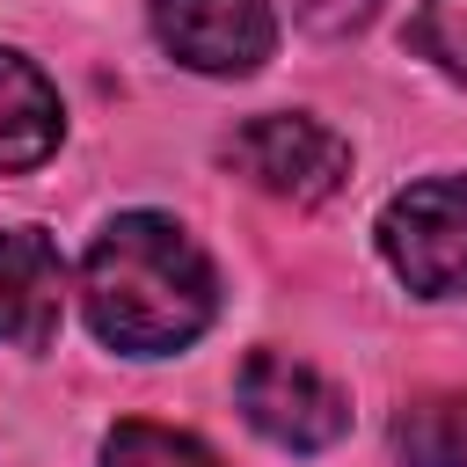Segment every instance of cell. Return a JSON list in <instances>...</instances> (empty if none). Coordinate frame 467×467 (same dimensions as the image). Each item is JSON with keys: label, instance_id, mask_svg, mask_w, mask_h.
I'll use <instances>...</instances> for the list:
<instances>
[{"label": "cell", "instance_id": "cell-11", "mask_svg": "<svg viewBox=\"0 0 467 467\" xmlns=\"http://www.w3.org/2000/svg\"><path fill=\"white\" fill-rule=\"evenodd\" d=\"M387 0H299V22L321 29V36H343V29H365Z\"/></svg>", "mask_w": 467, "mask_h": 467}, {"label": "cell", "instance_id": "cell-3", "mask_svg": "<svg viewBox=\"0 0 467 467\" xmlns=\"http://www.w3.org/2000/svg\"><path fill=\"white\" fill-rule=\"evenodd\" d=\"M226 168H234L241 182H255L263 197L321 204V197L343 190V175H350V146H343L321 117L270 109V117H248V124L226 139Z\"/></svg>", "mask_w": 467, "mask_h": 467}, {"label": "cell", "instance_id": "cell-10", "mask_svg": "<svg viewBox=\"0 0 467 467\" xmlns=\"http://www.w3.org/2000/svg\"><path fill=\"white\" fill-rule=\"evenodd\" d=\"M409 44H416L438 73L467 80V0H423V7L409 15Z\"/></svg>", "mask_w": 467, "mask_h": 467}, {"label": "cell", "instance_id": "cell-5", "mask_svg": "<svg viewBox=\"0 0 467 467\" xmlns=\"http://www.w3.org/2000/svg\"><path fill=\"white\" fill-rule=\"evenodd\" d=\"M153 36L190 73H255L277 44L270 0H146Z\"/></svg>", "mask_w": 467, "mask_h": 467}, {"label": "cell", "instance_id": "cell-6", "mask_svg": "<svg viewBox=\"0 0 467 467\" xmlns=\"http://www.w3.org/2000/svg\"><path fill=\"white\" fill-rule=\"evenodd\" d=\"M66 306V263L36 226L0 234V350H44L58 336Z\"/></svg>", "mask_w": 467, "mask_h": 467}, {"label": "cell", "instance_id": "cell-2", "mask_svg": "<svg viewBox=\"0 0 467 467\" xmlns=\"http://www.w3.org/2000/svg\"><path fill=\"white\" fill-rule=\"evenodd\" d=\"M379 255L409 292L460 299L467 292V175H431L394 190L379 212Z\"/></svg>", "mask_w": 467, "mask_h": 467}, {"label": "cell", "instance_id": "cell-7", "mask_svg": "<svg viewBox=\"0 0 467 467\" xmlns=\"http://www.w3.org/2000/svg\"><path fill=\"white\" fill-rule=\"evenodd\" d=\"M66 117H58V88L22 58V51H0V168H36L51 161Z\"/></svg>", "mask_w": 467, "mask_h": 467}, {"label": "cell", "instance_id": "cell-4", "mask_svg": "<svg viewBox=\"0 0 467 467\" xmlns=\"http://www.w3.org/2000/svg\"><path fill=\"white\" fill-rule=\"evenodd\" d=\"M241 416L270 438V445H285V452H321V445H336L343 431H350V401H343V387L336 379H321L314 365H299V358H285V350H255L248 365H241Z\"/></svg>", "mask_w": 467, "mask_h": 467}, {"label": "cell", "instance_id": "cell-8", "mask_svg": "<svg viewBox=\"0 0 467 467\" xmlns=\"http://www.w3.org/2000/svg\"><path fill=\"white\" fill-rule=\"evenodd\" d=\"M394 452L409 467H467V394H416V401H401Z\"/></svg>", "mask_w": 467, "mask_h": 467}, {"label": "cell", "instance_id": "cell-9", "mask_svg": "<svg viewBox=\"0 0 467 467\" xmlns=\"http://www.w3.org/2000/svg\"><path fill=\"white\" fill-rule=\"evenodd\" d=\"M102 467H219V452L168 423H117L102 438Z\"/></svg>", "mask_w": 467, "mask_h": 467}, {"label": "cell", "instance_id": "cell-1", "mask_svg": "<svg viewBox=\"0 0 467 467\" xmlns=\"http://www.w3.org/2000/svg\"><path fill=\"white\" fill-rule=\"evenodd\" d=\"M80 306L88 328L124 350V358H168L182 343H197L219 314V277L204 263V248L161 219V212H124L95 234L88 263H80Z\"/></svg>", "mask_w": 467, "mask_h": 467}]
</instances>
